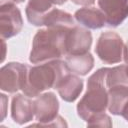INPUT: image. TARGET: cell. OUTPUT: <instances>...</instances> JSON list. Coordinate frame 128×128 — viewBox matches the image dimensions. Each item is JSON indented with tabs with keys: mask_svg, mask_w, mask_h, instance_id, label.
I'll return each mask as SVG.
<instances>
[{
	"mask_svg": "<svg viewBox=\"0 0 128 128\" xmlns=\"http://www.w3.org/2000/svg\"><path fill=\"white\" fill-rule=\"evenodd\" d=\"M75 20L82 26L89 29H100L106 25L104 13L96 7H83L78 9L74 14Z\"/></svg>",
	"mask_w": 128,
	"mask_h": 128,
	"instance_id": "14",
	"label": "cell"
},
{
	"mask_svg": "<svg viewBox=\"0 0 128 128\" xmlns=\"http://www.w3.org/2000/svg\"><path fill=\"white\" fill-rule=\"evenodd\" d=\"M65 63L70 72L85 76L87 75L94 66V58L91 53H83V54H74V55H66Z\"/></svg>",
	"mask_w": 128,
	"mask_h": 128,
	"instance_id": "15",
	"label": "cell"
},
{
	"mask_svg": "<svg viewBox=\"0 0 128 128\" xmlns=\"http://www.w3.org/2000/svg\"><path fill=\"white\" fill-rule=\"evenodd\" d=\"M124 43L122 38L113 31L103 32L96 43L95 52L99 59L106 64L121 62L123 58Z\"/></svg>",
	"mask_w": 128,
	"mask_h": 128,
	"instance_id": "6",
	"label": "cell"
},
{
	"mask_svg": "<svg viewBox=\"0 0 128 128\" xmlns=\"http://www.w3.org/2000/svg\"><path fill=\"white\" fill-rule=\"evenodd\" d=\"M1 103H2V107H1V120H4L5 116H6V103L8 101L6 95L1 94Z\"/></svg>",
	"mask_w": 128,
	"mask_h": 128,
	"instance_id": "18",
	"label": "cell"
},
{
	"mask_svg": "<svg viewBox=\"0 0 128 128\" xmlns=\"http://www.w3.org/2000/svg\"><path fill=\"white\" fill-rule=\"evenodd\" d=\"M74 4L77 5H83V6H89L92 5L96 0H71Z\"/></svg>",
	"mask_w": 128,
	"mask_h": 128,
	"instance_id": "19",
	"label": "cell"
},
{
	"mask_svg": "<svg viewBox=\"0 0 128 128\" xmlns=\"http://www.w3.org/2000/svg\"><path fill=\"white\" fill-rule=\"evenodd\" d=\"M29 66L20 62H9L0 70V89L8 93L23 90Z\"/></svg>",
	"mask_w": 128,
	"mask_h": 128,
	"instance_id": "7",
	"label": "cell"
},
{
	"mask_svg": "<svg viewBox=\"0 0 128 128\" xmlns=\"http://www.w3.org/2000/svg\"><path fill=\"white\" fill-rule=\"evenodd\" d=\"M35 118L38 123L33 126H67L65 120L58 115L59 101L53 92L40 94L34 100Z\"/></svg>",
	"mask_w": 128,
	"mask_h": 128,
	"instance_id": "5",
	"label": "cell"
},
{
	"mask_svg": "<svg viewBox=\"0 0 128 128\" xmlns=\"http://www.w3.org/2000/svg\"><path fill=\"white\" fill-rule=\"evenodd\" d=\"M43 25L46 27L70 29L75 26V21L70 13L58 8H53L44 16Z\"/></svg>",
	"mask_w": 128,
	"mask_h": 128,
	"instance_id": "16",
	"label": "cell"
},
{
	"mask_svg": "<svg viewBox=\"0 0 128 128\" xmlns=\"http://www.w3.org/2000/svg\"><path fill=\"white\" fill-rule=\"evenodd\" d=\"M70 72L65 61L54 59L29 67L23 93L29 97H37L50 88L56 89L60 80Z\"/></svg>",
	"mask_w": 128,
	"mask_h": 128,
	"instance_id": "1",
	"label": "cell"
},
{
	"mask_svg": "<svg viewBox=\"0 0 128 128\" xmlns=\"http://www.w3.org/2000/svg\"><path fill=\"white\" fill-rule=\"evenodd\" d=\"M67 0H28L26 5V16L34 26H43V18L54 5H63Z\"/></svg>",
	"mask_w": 128,
	"mask_h": 128,
	"instance_id": "12",
	"label": "cell"
},
{
	"mask_svg": "<svg viewBox=\"0 0 128 128\" xmlns=\"http://www.w3.org/2000/svg\"><path fill=\"white\" fill-rule=\"evenodd\" d=\"M25 94H16L12 98L11 117L19 125H23L33 120L35 116L34 101Z\"/></svg>",
	"mask_w": 128,
	"mask_h": 128,
	"instance_id": "11",
	"label": "cell"
},
{
	"mask_svg": "<svg viewBox=\"0 0 128 128\" xmlns=\"http://www.w3.org/2000/svg\"><path fill=\"white\" fill-rule=\"evenodd\" d=\"M121 116H123V118L128 122V100L125 103V105H124V107L121 111Z\"/></svg>",
	"mask_w": 128,
	"mask_h": 128,
	"instance_id": "21",
	"label": "cell"
},
{
	"mask_svg": "<svg viewBox=\"0 0 128 128\" xmlns=\"http://www.w3.org/2000/svg\"><path fill=\"white\" fill-rule=\"evenodd\" d=\"M2 40V48H3V53H2V58H1V61L3 62L4 59H5V51H6V44H5V39H1Z\"/></svg>",
	"mask_w": 128,
	"mask_h": 128,
	"instance_id": "22",
	"label": "cell"
},
{
	"mask_svg": "<svg viewBox=\"0 0 128 128\" xmlns=\"http://www.w3.org/2000/svg\"><path fill=\"white\" fill-rule=\"evenodd\" d=\"M83 80L76 74L68 72L58 83L56 89L66 102H74L83 90Z\"/></svg>",
	"mask_w": 128,
	"mask_h": 128,
	"instance_id": "13",
	"label": "cell"
},
{
	"mask_svg": "<svg viewBox=\"0 0 128 128\" xmlns=\"http://www.w3.org/2000/svg\"><path fill=\"white\" fill-rule=\"evenodd\" d=\"M123 59H124L125 64L128 65V40L125 43L124 48H123Z\"/></svg>",
	"mask_w": 128,
	"mask_h": 128,
	"instance_id": "20",
	"label": "cell"
},
{
	"mask_svg": "<svg viewBox=\"0 0 128 128\" xmlns=\"http://www.w3.org/2000/svg\"><path fill=\"white\" fill-rule=\"evenodd\" d=\"M108 70V67L100 68L87 80V90L77 104V114L85 122L94 115L104 113L108 108V91L106 87Z\"/></svg>",
	"mask_w": 128,
	"mask_h": 128,
	"instance_id": "2",
	"label": "cell"
},
{
	"mask_svg": "<svg viewBox=\"0 0 128 128\" xmlns=\"http://www.w3.org/2000/svg\"><path fill=\"white\" fill-rule=\"evenodd\" d=\"M68 30L54 27L38 30L32 41L29 61L33 64H39L66 56V34Z\"/></svg>",
	"mask_w": 128,
	"mask_h": 128,
	"instance_id": "3",
	"label": "cell"
},
{
	"mask_svg": "<svg viewBox=\"0 0 128 128\" xmlns=\"http://www.w3.org/2000/svg\"><path fill=\"white\" fill-rule=\"evenodd\" d=\"M14 3H22V2H24V0H12Z\"/></svg>",
	"mask_w": 128,
	"mask_h": 128,
	"instance_id": "23",
	"label": "cell"
},
{
	"mask_svg": "<svg viewBox=\"0 0 128 128\" xmlns=\"http://www.w3.org/2000/svg\"><path fill=\"white\" fill-rule=\"evenodd\" d=\"M98 6L110 27L119 26L128 17V0H98Z\"/></svg>",
	"mask_w": 128,
	"mask_h": 128,
	"instance_id": "10",
	"label": "cell"
},
{
	"mask_svg": "<svg viewBox=\"0 0 128 128\" xmlns=\"http://www.w3.org/2000/svg\"><path fill=\"white\" fill-rule=\"evenodd\" d=\"M86 123H87V126H90V127H94V126H96V127H112L111 118L105 112L94 115Z\"/></svg>",
	"mask_w": 128,
	"mask_h": 128,
	"instance_id": "17",
	"label": "cell"
},
{
	"mask_svg": "<svg viewBox=\"0 0 128 128\" xmlns=\"http://www.w3.org/2000/svg\"><path fill=\"white\" fill-rule=\"evenodd\" d=\"M92 44V34L89 30L73 26L66 34V55L83 54L90 50Z\"/></svg>",
	"mask_w": 128,
	"mask_h": 128,
	"instance_id": "9",
	"label": "cell"
},
{
	"mask_svg": "<svg viewBox=\"0 0 128 128\" xmlns=\"http://www.w3.org/2000/svg\"><path fill=\"white\" fill-rule=\"evenodd\" d=\"M108 91V110L113 115H121V111L128 100V76L126 65L109 68L106 76Z\"/></svg>",
	"mask_w": 128,
	"mask_h": 128,
	"instance_id": "4",
	"label": "cell"
},
{
	"mask_svg": "<svg viewBox=\"0 0 128 128\" xmlns=\"http://www.w3.org/2000/svg\"><path fill=\"white\" fill-rule=\"evenodd\" d=\"M23 27V19L19 8L13 1L1 0L0 35L1 39H9L17 35Z\"/></svg>",
	"mask_w": 128,
	"mask_h": 128,
	"instance_id": "8",
	"label": "cell"
}]
</instances>
